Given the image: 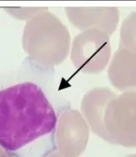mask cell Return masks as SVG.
I'll use <instances>...</instances> for the list:
<instances>
[{"label": "cell", "instance_id": "1", "mask_svg": "<svg viewBox=\"0 0 136 157\" xmlns=\"http://www.w3.org/2000/svg\"><path fill=\"white\" fill-rule=\"evenodd\" d=\"M56 112L43 90L22 82L0 90V145L15 157H45L55 150Z\"/></svg>", "mask_w": 136, "mask_h": 157}, {"label": "cell", "instance_id": "2", "mask_svg": "<svg viewBox=\"0 0 136 157\" xmlns=\"http://www.w3.org/2000/svg\"><path fill=\"white\" fill-rule=\"evenodd\" d=\"M21 41L29 58L45 69L60 65L70 53L67 27L46 7L26 22Z\"/></svg>", "mask_w": 136, "mask_h": 157}, {"label": "cell", "instance_id": "3", "mask_svg": "<svg viewBox=\"0 0 136 157\" xmlns=\"http://www.w3.org/2000/svg\"><path fill=\"white\" fill-rule=\"evenodd\" d=\"M70 59L83 74H100L111 59V37L99 29L80 31L71 43Z\"/></svg>", "mask_w": 136, "mask_h": 157}, {"label": "cell", "instance_id": "4", "mask_svg": "<svg viewBox=\"0 0 136 157\" xmlns=\"http://www.w3.org/2000/svg\"><path fill=\"white\" fill-rule=\"evenodd\" d=\"M104 123L114 145L136 147V91L117 95L110 102Z\"/></svg>", "mask_w": 136, "mask_h": 157}, {"label": "cell", "instance_id": "5", "mask_svg": "<svg viewBox=\"0 0 136 157\" xmlns=\"http://www.w3.org/2000/svg\"><path fill=\"white\" fill-rule=\"evenodd\" d=\"M90 129L81 112L65 109L57 116L54 131L55 150L66 157H80L89 142Z\"/></svg>", "mask_w": 136, "mask_h": 157}, {"label": "cell", "instance_id": "6", "mask_svg": "<svg viewBox=\"0 0 136 157\" xmlns=\"http://www.w3.org/2000/svg\"><path fill=\"white\" fill-rule=\"evenodd\" d=\"M117 95L109 87H94L83 97L80 111L92 132L113 145L114 143L105 128L104 116L108 105Z\"/></svg>", "mask_w": 136, "mask_h": 157}, {"label": "cell", "instance_id": "7", "mask_svg": "<svg viewBox=\"0 0 136 157\" xmlns=\"http://www.w3.org/2000/svg\"><path fill=\"white\" fill-rule=\"evenodd\" d=\"M66 17L70 23L80 29H99L110 37L120 21V11L117 7H65Z\"/></svg>", "mask_w": 136, "mask_h": 157}, {"label": "cell", "instance_id": "8", "mask_svg": "<svg viewBox=\"0 0 136 157\" xmlns=\"http://www.w3.org/2000/svg\"><path fill=\"white\" fill-rule=\"evenodd\" d=\"M108 78L122 93L136 91V52L119 46L110 61Z\"/></svg>", "mask_w": 136, "mask_h": 157}, {"label": "cell", "instance_id": "9", "mask_svg": "<svg viewBox=\"0 0 136 157\" xmlns=\"http://www.w3.org/2000/svg\"><path fill=\"white\" fill-rule=\"evenodd\" d=\"M119 46L136 52V10L130 13L122 22Z\"/></svg>", "mask_w": 136, "mask_h": 157}, {"label": "cell", "instance_id": "10", "mask_svg": "<svg viewBox=\"0 0 136 157\" xmlns=\"http://www.w3.org/2000/svg\"><path fill=\"white\" fill-rule=\"evenodd\" d=\"M44 7H20V8H5V11L9 14L11 17L20 19V20H27L29 21L35 15L41 12Z\"/></svg>", "mask_w": 136, "mask_h": 157}, {"label": "cell", "instance_id": "11", "mask_svg": "<svg viewBox=\"0 0 136 157\" xmlns=\"http://www.w3.org/2000/svg\"><path fill=\"white\" fill-rule=\"evenodd\" d=\"M45 157H66L64 156V155H63L61 153H59L57 150H53V151H52V152H50Z\"/></svg>", "mask_w": 136, "mask_h": 157}, {"label": "cell", "instance_id": "12", "mask_svg": "<svg viewBox=\"0 0 136 157\" xmlns=\"http://www.w3.org/2000/svg\"><path fill=\"white\" fill-rule=\"evenodd\" d=\"M0 157H15L14 155H10L9 153H7L6 150H4L1 145H0Z\"/></svg>", "mask_w": 136, "mask_h": 157}, {"label": "cell", "instance_id": "13", "mask_svg": "<svg viewBox=\"0 0 136 157\" xmlns=\"http://www.w3.org/2000/svg\"><path fill=\"white\" fill-rule=\"evenodd\" d=\"M126 157H136V154H133V155H128V156Z\"/></svg>", "mask_w": 136, "mask_h": 157}]
</instances>
